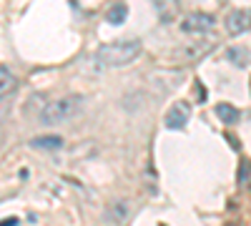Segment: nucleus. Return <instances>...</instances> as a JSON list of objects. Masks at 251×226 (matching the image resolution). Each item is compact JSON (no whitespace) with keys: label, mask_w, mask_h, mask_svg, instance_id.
Returning a JSON list of instances; mask_svg holds the SVG:
<instances>
[{"label":"nucleus","mask_w":251,"mask_h":226,"mask_svg":"<svg viewBox=\"0 0 251 226\" xmlns=\"http://www.w3.org/2000/svg\"><path fill=\"white\" fill-rule=\"evenodd\" d=\"M138 53H141V40L128 38V40H116V43L100 45L96 53V60L103 68H121V66H128L131 60H136Z\"/></svg>","instance_id":"nucleus-1"},{"label":"nucleus","mask_w":251,"mask_h":226,"mask_svg":"<svg viewBox=\"0 0 251 226\" xmlns=\"http://www.w3.org/2000/svg\"><path fill=\"white\" fill-rule=\"evenodd\" d=\"M83 96H70V98H61L55 103H48L40 113V123L46 126H58V123H66L73 116H78L83 111Z\"/></svg>","instance_id":"nucleus-2"},{"label":"nucleus","mask_w":251,"mask_h":226,"mask_svg":"<svg viewBox=\"0 0 251 226\" xmlns=\"http://www.w3.org/2000/svg\"><path fill=\"white\" fill-rule=\"evenodd\" d=\"M188 118H191V105L186 101H176L168 108V113H166V128L181 131V128H186Z\"/></svg>","instance_id":"nucleus-3"},{"label":"nucleus","mask_w":251,"mask_h":226,"mask_svg":"<svg viewBox=\"0 0 251 226\" xmlns=\"http://www.w3.org/2000/svg\"><path fill=\"white\" fill-rule=\"evenodd\" d=\"M211 28H214V15L209 13H191L181 23L184 33H209Z\"/></svg>","instance_id":"nucleus-4"},{"label":"nucleus","mask_w":251,"mask_h":226,"mask_svg":"<svg viewBox=\"0 0 251 226\" xmlns=\"http://www.w3.org/2000/svg\"><path fill=\"white\" fill-rule=\"evenodd\" d=\"M251 28V13L249 10H231L226 15V30L231 35H239V33H246Z\"/></svg>","instance_id":"nucleus-5"},{"label":"nucleus","mask_w":251,"mask_h":226,"mask_svg":"<svg viewBox=\"0 0 251 226\" xmlns=\"http://www.w3.org/2000/svg\"><path fill=\"white\" fill-rule=\"evenodd\" d=\"M31 146L43 148V151H58V148H63V139L61 136H35L31 141Z\"/></svg>","instance_id":"nucleus-6"},{"label":"nucleus","mask_w":251,"mask_h":226,"mask_svg":"<svg viewBox=\"0 0 251 226\" xmlns=\"http://www.w3.org/2000/svg\"><path fill=\"white\" fill-rule=\"evenodd\" d=\"M216 116L224 121L226 126H231L239 121V108H234L231 103H216Z\"/></svg>","instance_id":"nucleus-7"},{"label":"nucleus","mask_w":251,"mask_h":226,"mask_svg":"<svg viewBox=\"0 0 251 226\" xmlns=\"http://www.w3.org/2000/svg\"><path fill=\"white\" fill-rule=\"evenodd\" d=\"M126 15H128V8H126L123 3H116V5H111V10L106 13V20H108L111 25H121V23H126Z\"/></svg>","instance_id":"nucleus-8"},{"label":"nucleus","mask_w":251,"mask_h":226,"mask_svg":"<svg viewBox=\"0 0 251 226\" xmlns=\"http://www.w3.org/2000/svg\"><path fill=\"white\" fill-rule=\"evenodd\" d=\"M214 48V43H209V40H201V43H194V45H188V48L181 53L184 58H191V60H196V58H201L203 53H209Z\"/></svg>","instance_id":"nucleus-9"},{"label":"nucleus","mask_w":251,"mask_h":226,"mask_svg":"<svg viewBox=\"0 0 251 226\" xmlns=\"http://www.w3.org/2000/svg\"><path fill=\"white\" fill-rule=\"evenodd\" d=\"M226 58L231 60L234 66H239V68H244L246 63H249V51L246 48H241V45H234V48H229V53H226Z\"/></svg>","instance_id":"nucleus-10"},{"label":"nucleus","mask_w":251,"mask_h":226,"mask_svg":"<svg viewBox=\"0 0 251 226\" xmlns=\"http://www.w3.org/2000/svg\"><path fill=\"white\" fill-rule=\"evenodd\" d=\"M153 5L161 15V20H166V23L176 15V0H153Z\"/></svg>","instance_id":"nucleus-11"},{"label":"nucleus","mask_w":251,"mask_h":226,"mask_svg":"<svg viewBox=\"0 0 251 226\" xmlns=\"http://www.w3.org/2000/svg\"><path fill=\"white\" fill-rule=\"evenodd\" d=\"M16 75H13L8 68H0V98H3V96H8L10 93V90L13 88H16Z\"/></svg>","instance_id":"nucleus-12"},{"label":"nucleus","mask_w":251,"mask_h":226,"mask_svg":"<svg viewBox=\"0 0 251 226\" xmlns=\"http://www.w3.org/2000/svg\"><path fill=\"white\" fill-rule=\"evenodd\" d=\"M249 181H251V161L244 158V161L239 163V184H241V186H249Z\"/></svg>","instance_id":"nucleus-13"},{"label":"nucleus","mask_w":251,"mask_h":226,"mask_svg":"<svg viewBox=\"0 0 251 226\" xmlns=\"http://www.w3.org/2000/svg\"><path fill=\"white\" fill-rule=\"evenodd\" d=\"M226 141L231 143V148H234V151H239V148H241V143H239V139H236V136H231V133L226 136Z\"/></svg>","instance_id":"nucleus-14"},{"label":"nucleus","mask_w":251,"mask_h":226,"mask_svg":"<svg viewBox=\"0 0 251 226\" xmlns=\"http://www.w3.org/2000/svg\"><path fill=\"white\" fill-rule=\"evenodd\" d=\"M0 224H3V226H10V224H18V219H16V216H10V219H3Z\"/></svg>","instance_id":"nucleus-15"}]
</instances>
